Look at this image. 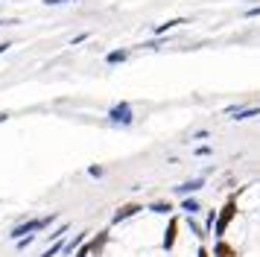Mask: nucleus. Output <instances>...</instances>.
Returning <instances> with one entry per match:
<instances>
[{"instance_id":"28","label":"nucleus","mask_w":260,"mask_h":257,"mask_svg":"<svg viewBox=\"0 0 260 257\" xmlns=\"http://www.w3.org/2000/svg\"><path fill=\"white\" fill-rule=\"evenodd\" d=\"M9 117H12V114H9V111H0V123H6Z\"/></svg>"},{"instance_id":"26","label":"nucleus","mask_w":260,"mask_h":257,"mask_svg":"<svg viewBox=\"0 0 260 257\" xmlns=\"http://www.w3.org/2000/svg\"><path fill=\"white\" fill-rule=\"evenodd\" d=\"M64 3H73V0H44V6H64Z\"/></svg>"},{"instance_id":"5","label":"nucleus","mask_w":260,"mask_h":257,"mask_svg":"<svg viewBox=\"0 0 260 257\" xmlns=\"http://www.w3.org/2000/svg\"><path fill=\"white\" fill-rule=\"evenodd\" d=\"M178 234H181V216L173 213V216H167V228H164V237H161V248L164 251H173L176 248Z\"/></svg>"},{"instance_id":"23","label":"nucleus","mask_w":260,"mask_h":257,"mask_svg":"<svg viewBox=\"0 0 260 257\" xmlns=\"http://www.w3.org/2000/svg\"><path fill=\"white\" fill-rule=\"evenodd\" d=\"M88 38H91V33H79V35H73V38H71V47L82 44V41H88Z\"/></svg>"},{"instance_id":"27","label":"nucleus","mask_w":260,"mask_h":257,"mask_svg":"<svg viewBox=\"0 0 260 257\" xmlns=\"http://www.w3.org/2000/svg\"><path fill=\"white\" fill-rule=\"evenodd\" d=\"M9 47H12V41H0V56H3V53H6Z\"/></svg>"},{"instance_id":"14","label":"nucleus","mask_w":260,"mask_h":257,"mask_svg":"<svg viewBox=\"0 0 260 257\" xmlns=\"http://www.w3.org/2000/svg\"><path fill=\"white\" fill-rule=\"evenodd\" d=\"M170 44V35H155V38H149V41H143V44H138L141 50H161V47Z\"/></svg>"},{"instance_id":"24","label":"nucleus","mask_w":260,"mask_h":257,"mask_svg":"<svg viewBox=\"0 0 260 257\" xmlns=\"http://www.w3.org/2000/svg\"><path fill=\"white\" fill-rule=\"evenodd\" d=\"M196 257H211V248H208V243H199V248H196Z\"/></svg>"},{"instance_id":"25","label":"nucleus","mask_w":260,"mask_h":257,"mask_svg":"<svg viewBox=\"0 0 260 257\" xmlns=\"http://www.w3.org/2000/svg\"><path fill=\"white\" fill-rule=\"evenodd\" d=\"M15 23H21L18 18H0V26H15Z\"/></svg>"},{"instance_id":"15","label":"nucleus","mask_w":260,"mask_h":257,"mask_svg":"<svg viewBox=\"0 0 260 257\" xmlns=\"http://www.w3.org/2000/svg\"><path fill=\"white\" fill-rule=\"evenodd\" d=\"M61 251H64V237H61V240H56L50 248H44L38 257H56V254H61Z\"/></svg>"},{"instance_id":"8","label":"nucleus","mask_w":260,"mask_h":257,"mask_svg":"<svg viewBox=\"0 0 260 257\" xmlns=\"http://www.w3.org/2000/svg\"><path fill=\"white\" fill-rule=\"evenodd\" d=\"M146 210L155 213V216H173V213L178 210V205L173 202V199H155V202L146 205Z\"/></svg>"},{"instance_id":"18","label":"nucleus","mask_w":260,"mask_h":257,"mask_svg":"<svg viewBox=\"0 0 260 257\" xmlns=\"http://www.w3.org/2000/svg\"><path fill=\"white\" fill-rule=\"evenodd\" d=\"M211 138V128H196V132H190L187 143H196V140H208Z\"/></svg>"},{"instance_id":"1","label":"nucleus","mask_w":260,"mask_h":257,"mask_svg":"<svg viewBox=\"0 0 260 257\" xmlns=\"http://www.w3.org/2000/svg\"><path fill=\"white\" fill-rule=\"evenodd\" d=\"M237 193H228V199L222 202V208H216V225H213V240H222L225 234H228V228L234 225L237 219Z\"/></svg>"},{"instance_id":"13","label":"nucleus","mask_w":260,"mask_h":257,"mask_svg":"<svg viewBox=\"0 0 260 257\" xmlns=\"http://www.w3.org/2000/svg\"><path fill=\"white\" fill-rule=\"evenodd\" d=\"M88 237H91V231H79L76 237L64 240V251H61V254H73V251H76V248H79V245H82L85 240H88Z\"/></svg>"},{"instance_id":"4","label":"nucleus","mask_w":260,"mask_h":257,"mask_svg":"<svg viewBox=\"0 0 260 257\" xmlns=\"http://www.w3.org/2000/svg\"><path fill=\"white\" fill-rule=\"evenodd\" d=\"M143 210H146L143 202H123V205L111 213V228H114V225H123V222H129V219H135V216L143 213Z\"/></svg>"},{"instance_id":"12","label":"nucleus","mask_w":260,"mask_h":257,"mask_svg":"<svg viewBox=\"0 0 260 257\" xmlns=\"http://www.w3.org/2000/svg\"><path fill=\"white\" fill-rule=\"evenodd\" d=\"M254 117H260V105H243L240 111H234V117H231V120H237V123H246V120H254Z\"/></svg>"},{"instance_id":"20","label":"nucleus","mask_w":260,"mask_h":257,"mask_svg":"<svg viewBox=\"0 0 260 257\" xmlns=\"http://www.w3.org/2000/svg\"><path fill=\"white\" fill-rule=\"evenodd\" d=\"M88 175H91V178H103V175H106V167H103V164H91V167H88Z\"/></svg>"},{"instance_id":"16","label":"nucleus","mask_w":260,"mask_h":257,"mask_svg":"<svg viewBox=\"0 0 260 257\" xmlns=\"http://www.w3.org/2000/svg\"><path fill=\"white\" fill-rule=\"evenodd\" d=\"M205 231L208 234H213V225H216V208H211V210H205Z\"/></svg>"},{"instance_id":"21","label":"nucleus","mask_w":260,"mask_h":257,"mask_svg":"<svg viewBox=\"0 0 260 257\" xmlns=\"http://www.w3.org/2000/svg\"><path fill=\"white\" fill-rule=\"evenodd\" d=\"M73 257H91V248H88V240H85V243L79 245L76 251H73Z\"/></svg>"},{"instance_id":"10","label":"nucleus","mask_w":260,"mask_h":257,"mask_svg":"<svg viewBox=\"0 0 260 257\" xmlns=\"http://www.w3.org/2000/svg\"><path fill=\"white\" fill-rule=\"evenodd\" d=\"M184 23H190V18H170V21H164V23H155L152 33L155 35H170V33H176L178 26H184Z\"/></svg>"},{"instance_id":"2","label":"nucleus","mask_w":260,"mask_h":257,"mask_svg":"<svg viewBox=\"0 0 260 257\" xmlns=\"http://www.w3.org/2000/svg\"><path fill=\"white\" fill-rule=\"evenodd\" d=\"M56 219H59V213L53 210V213H44V216H32V219L18 222V225H12V231H9V240H21V237H26V234H41V231H47V228H50Z\"/></svg>"},{"instance_id":"7","label":"nucleus","mask_w":260,"mask_h":257,"mask_svg":"<svg viewBox=\"0 0 260 257\" xmlns=\"http://www.w3.org/2000/svg\"><path fill=\"white\" fill-rule=\"evenodd\" d=\"M111 243V228H103V231H96L94 237H88V248H91V257H103L106 251V245Z\"/></svg>"},{"instance_id":"11","label":"nucleus","mask_w":260,"mask_h":257,"mask_svg":"<svg viewBox=\"0 0 260 257\" xmlns=\"http://www.w3.org/2000/svg\"><path fill=\"white\" fill-rule=\"evenodd\" d=\"M129 58H132V50H129V47H120V50H111V53H106V65H108V68H117V65L129 61Z\"/></svg>"},{"instance_id":"22","label":"nucleus","mask_w":260,"mask_h":257,"mask_svg":"<svg viewBox=\"0 0 260 257\" xmlns=\"http://www.w3.org/2000/svg\"><path fill=\"white\" fill-rule=\"evenodd\" d=\"M243 18H248V21H254V18H260V3H257V6H248Z\"/></svg>"},{"instance_id":"6","label":"nucleus","mask_w":260,"mask_h":257,"mask_svg":"<svg viewBox=\"0 0 260 257\" xmlns=\"http://www.w3.org/2000/svg\"><path fill=\"white\" fill-rule=\"evenodd\" d=\"M205 184H208V178H205V175H193V178H187V181H181V184L173 187V196H176V199L199 196V190H205Z\"/></svg>"},{"instance_id":"9","label":"nucleus","mask_w":260,"mask_h":257,"mask_svg":"<svg viewBox=\"0 0 260 257\" xmlns=\"http://www.w3.org/2000/svg\"><path fill=\"white\" fill-rule=\"evenodd\" d=\"M178 210H181V213H187V216H199L205 208H202L199 196H184V199H178Z\"/></svg>"},{"instance_id":"19","label":"nucleus","mask_w":260,"mask_h":257,"mask_svg":"<svg viewBox=\"0 0 260 257\" xmlns=\"http://www.w3.org/2000/svg\"><path fill=\"white\" fill-rule=\"evenodd\" d=\"M211 155H213L211 143H202V146H196V149H193V158H211Z\"/></svg>"},{"instance_id":"17","label":"nucleus","mask_w":260,"mask_h":257,"mask_svg":"<svg viewBox=\"0 0 260 257\" xmlns=\"http://www.w3.org/2000/svg\"><path fill=\"white\" fill-rule=\"evenodd\" d=\"M68 231H71V222H61L59 228H53V231H50L47 237H50V240H53V243H56V240H61V237H64V234H68Z\"/></svg>"},{"instance_id":"3","label":"nucleus","mask_w":260,"mask_h":257,"mask_svg":"<svg viewBox=\"0 0 260 257\" xmlns=\"http://www.w3.org/2000/svg\"><path fill=\"white\" fill-rule=\"evenodd\" d=\"M106 117H108L111 126H120V128L135 126V108H132V103H126V100H120V103L111 105Z\"/></svg>"}]
</instances>
